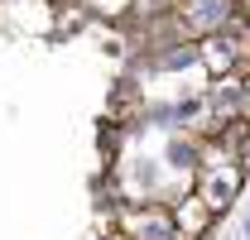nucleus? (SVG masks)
Instances as JSON below:
<instances>
[{
  "mask_svg": "<svg viewBox=\"0 0 250 240\" xmlns=\"http://www.w3.org/2000/svg\"><path fill=\"white\" fill-rule=\"evenodd\" d=\"M241 163L236 159H226L221 168H202V178H197V202L212 211V207H231L236 202V192H241Z\"/></svg>",
  "mask_w": 250,
  "mask_h": 240,
  "instance_id": "nucleus-1",
  "label": "nucleus"
},
{
  "mask_svg": "<svg viewBox=\"0 0 250 240\" xmlns=\"http://www.w3.org/2000/svg\"><path fill=\"white\" fill-rule=\"evenodd\" d=\"M246 96H250V87L241 82V77H221V87L207 96V106H212V116H217V120L231 125V120L246 111Z\"/></svg>",
  "mask_w": 250,
  "mask_h": 240,
  "instance_id": "nucleus-4",
  "label": "nucleus"
},
{
  "mask_svg": "<svg viewBox=\"0 0 250 240\" xmlns=\"http://www.w3.org/2000/svg\"><path fill=\"white\" fill-rule=\"evenodd\" d=\"M192 62H197V43H192V39L154 48V67L159 72H183V67H192Z\"/></svg>",
  "mask_w": 250,
  "mask_h": 240,
  "instance_id": "nucleus-5",
  "label": "nucleus"
},
{
  "mask_svg": "<svg viewBox=\"0 0 250 240\" xmlns=\"http://www.w3.org/2000/svg\"><path fill=\"white\" fill-rule=\"evenodd\" d=\"M173 236H178V221L164 207L125 211V221H121V240H173Z\"/></svg>",
  "mask_w": 250,
  "mask_h": 240,
  "instance_id": "nucleus-3",
  "label": "nucleus"
},
{
  "mask_svg": "<svg viewBox=\"0 0 250 240\" xmlns=\"http://www.w3.org/2000/svg\"><path fill=\"white\" fill-rule=\"evenodd\" d=\"M178 20H183L188 39H192V34L207 39V34H221L231 20H236V5H231V0H183Z\"/></svg>",
  "mask_w": 250,
  "mask_h": 240,
  "instance_id": "nucleus-2",
  "label": "nucleus"
}]
</instances>
